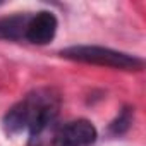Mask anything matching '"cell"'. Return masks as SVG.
<instances>
[{"instance_id": "6da1fadb", "label": "cell", "mask_w": 146, "mask_h": 146, "mask_svg": "<svg viewBox=\"0 0 146 146\" xmlns=\"http://www.w3.org/2000/svg\"><path fill=\"white\" fill-rule=\"evenodd\" d=\"M58 113V96L52 90H38L23 98L5 115V129L9 132L29 131L35 132Z\"/></svg>"}, {"instance_id": "7a4b0ae2", "label": "cell", "mask_w": 146, "mask_h": 146, "mask_svg": "<svg viewBox=\"0 0 146 146\" xmlns=\"http://www.w3.org/2000/svg\"><path fill=\"white\" fill-rule=\"evenodd\" d=\"M96 139V129L88 120L60 124L50 120L29 134V146H88Z\"/></svg>"}, {"instance_id": "3957f363", "label": "cell", "mask_w": 146, "mask_h": 146, "mask_svg": "<svg viewBox=\"0 0 146 146\" xmlns=\"http://www.w3.org/2000/svg\"><path fill=\"white\" fill-rule=\"evenodd\" d=\"M62 57L78 60V62H86V64H95V65H105V67H113V69H122V70H139L143 69V60L122 52H115L110 48L103 46H70L62 50Z\"/></svg>"}, {"instance_id": "277c9868", "label": "cell", "mask_w": 146, "mask_h": 146, "mask_svg": "<svg viewBox=\"0 0 146 146\" xmlns=\"http://www.w3.org/2000/svg\"><path fill=\"white\" fill-rule=\"evenodd\" d=\"M57 31V19L52 12H38L35 17H29L28 26H26V33L24 36L36 45H45L48 41L53 40Z\"/></svg>"}, {"instance_id": "5b68a950", "label": "cell", "mask_w": 146, "mask_h": 146, "mask_svg": "<svg viewBox=\"0 0 146 146\" xmlns=\"http://www.w3.org/2000/svg\"><path fill=\"white\" fill-rule=\"evenodd\" d=\"M28 21H29V17H26V16H14L9 19H2L0 21V38L16 40L19 36H24Z\"/></svg>"}, {"instance_id": "8992f818", "label": "cell", "mask_w": 146, "mask_h": 146, "mask_svg": "<svg viewBox=\"0 0 146 146\" xmlns=\"http://www.w3.org/2000/svg\"><path fill=\"white\" fill-rule=\"evenodd\" d=\"M129 122H131V119H129V112H124V113H122V117H120L119 120H115V122H113L112 129H113L115 132H124V131L129 127Z\"/></svg>"}]
</instances>
